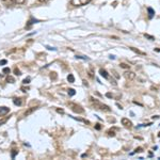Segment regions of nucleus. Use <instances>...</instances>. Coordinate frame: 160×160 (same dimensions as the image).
<instances>
[{
  "instance_id": "1",
  "label": "nucleus",
  "mask_w": 160,
  "mask_h": 160,
  "mask_svg": "<svg viewBox=\"0 0 160 160\" xmlns=\"http://www.w3.org/2000/svg\"><path fill=\"white\" fill-rule=\"evenodd\" d=\"M90 102H91L92 107L94 108V109H96V110H102V111H104V112H110V111H111L109 106L102 104V102H100L99 100H97L95 98H92V97L90 98Z\"/></svg>"
},
{
  "instance_id": "2",
  "label": "nucleus",
  "mask_w": 160,
  "mask_h": 160,
  "mask_svg": "<svg viewBox=\"0 0 160 160\" xmlns=\"http://www.w3.org/2000/svg\"><path fill=\"white\" fill-rule=\"evenodd\" d=\"M91 0H72L71 3L74 7H81V6H86Z\"/></svg>"
},
{
  "instance_id": "3",
  "label": "nucleus",
  "mask_w": 160,
  "mask_h": 160,
  "mask_svg": "<svg viewBox=\"0 0 160 160\" xmlns=\"http://www.w3.org/2000/svg\"><path fill=\"white\" fill-rule=\"evenodd\" d=\"M68 106H69V107H71V109L73 110L75 113H82V112H83V108L80 107L79 105H77V104H73V102H69Z\"/></svg>"
},
{
  "instance_id": "4",
  "label": "nucleus",
  "mask_w": 160,
  "mask_h": 160,
  "mask_svg": "<svg viewBox=\"0 0 160 160\" xmlns=\"http://www.w3.org/2000/svg\"><path fill=\"white\" fill-rule=\"evenodd\" d=\"M124 77H125L126 79H128V80H133L136 78V74L133 73V72L126 71L125 73H124Z\"/></svg>"
},
{
  "instance_id": "5",
  "label": "nucleus",
  "mask_w": 160,
  "mask_h": 160,
  "mask_svg": "<svg viewBox=\"0 0 160 160\" xmlns=\"http://www.w3.org/2000/svg\"><path fill=\"white\" fill-rule=\"evenodd\" d=\"M122 125H124L125 126L126 128H131L132 127V123H131V121L130 120H128V118H122Z\"/></svg>"
},
{
  "instance_id": "6",
  "label": "nucleus",
  "mask_w": 160,
  "mask_h": 160,
  "mask_svg": "<svg viewBox=\"0 0 160 160\" xmlns=\"http://www.w3.org/2000/svg\"><path fill=\"white\" fill-rule=\"evenodd\" d=\"M10 112V109L9 107H0V117H3V115H6L7 113Z\"/></svg>"
},
{
  "instance_id": "7",
  "label": "nucleus",
  "mask_w": 160,
  "mask_h": 160,
  "mask_svg": "<svg viewBox=\"0 0 160 160\" xmlns=\"http://www.w3.org/2000/svg\"><path fill=\"white\" fill-rule=\"evenodd\" d=\"M99 74H100V76H102L105 79H110V76H109V74H108V72L105 71L104 68L99 69Z\"/></svg>"
},
{
  "instance_id": "8",
  "label": "nucleus",
  "mask_w": 160,
  "mask_h": 160,
  "mask_svg": "<svg viewBox=\"0 0 160 160\" xmlns=\"http://www.w3.org/2000/svg\"><path fill=\"white\" fill-rule=\"evenodd\" d=\"M148 18L152 19L154 17V15H155L154 9H152V8H148Z\"/></svg>"
},
{
  "instance_id": "9",
  "label": "nucleus",
  "mask_w": 160,
  "mask_h": 160,
  "mask_svg": "<svg viewBox=\"0 0 160 160\" xmlns=\"http://www.w3.org/2000/svg\"><path fill=\"white\" fill-rule=\"evenodd\" d=\"M37 109H38V107H32V108H30L29 110H27V111H26L24 115H25V117H28V115H29V114H31V113H32L33 111H35V110H37Z\"/></svg>"
},
{
  "instance_id": "10",
  "label": "nucleus",
  "mask_w": 160,
  "mask_h": 160,
  "mask_svg": "<svg viewBox=\"0 0 160 160\" xmlns=\"http://www.w3.org/2000/svg\"><path fill=\"white\" fill-rule=\"evenodd\" d=\"M13 102H14V105H16V106H22V98H14L13 99Z\"/></svg>"
},
{
  "instance_id": "11",
  "label": "nucleus",
  "mask_w": 160,
  "mask_h": 160,
  "mask_svg": "<svg viewBox=\"0 0 160 160\" xmlns=\"http://www.w3.org/2000/svg\"><path fill=\"white\" fill-rule=\"evenodd\" d=\"M130 49L133 51V52H136V53H138V55H145V52H143V51H141V50H139L138 48H135V47H130Z\"/></svg>"
},
{
  "instance_id": "12",
  "label": "nucleus",
  "mask_w": 160,
  "mask_h": 160,
  "mask_svg": "<svg viewBox=\"0 0 160 160\" xmlns=\"http://www.w3.org/2000/svg\"><path fill=\"white\" fill-rule=\"evenodd\" d=\"M68 82H71V83H74L75 82V77H74V75H72V74H69L68 76Z\"/></svg>"
},
{
  "instance_id": "13",
  "label": "nucleus",
  "mask_w": 160,
  "mask_h": 160,
  "mask_svg": "<svg viewBox=\"0 0 160 160\" xmlns=\"http://www.w3.org/2000/svg\"><path fill=\"white\" fill-rule=\"evenodd\" d=\"M6 81L8 82V83H14V82H15V79L13 78V77H11V76H8V77H7V79H6Z\"/></svg>"
},
{
  "instance_id": "14",
  "label": "nucleus",
  "mask_w": 160,
  "mask_h": 160,
  "mask_svg": "<svg viewBox=\"0 0 160 160\" xmlns=\"http://www.w3.org/2000/svg\"><path fill=\"white\" fill-rule=\"evenodd\" d=\"M107 133H108V136H109V137H114V136H115L114 128H113V129H111V130H108V131H107Z\"/></svg>"
},
{
  "instance_id": "15",
  "label": "nucleus",
  "mask_w": 160,
  "mask_h": 160,
  "mask_svg": "<svg viewBox=\"0 0 160 160\" xmlns=\"http://www.w3.org/2000/svg\"><path fill=\"white\" fill-rule=\"evenodd\" d=\"M68 95H69V96H74V95L76 94V91H75L74 89H68Z\"/></svg>"
},
{
  "instance_id": "16",
  "label": "nucleus",
  "mask_w": 160,
  "mask_h": 160,
  "mask_svg": "<svg viewBox=\"0 0 160 160\" xmlns=\"http://www.w3.org/2000/svg\"><path fill=\"white\" fill-rule=\"evenodd\" d=\"M17 154H18V152H17V149H13L12 153H11V157H12L13 159H14V158H15V156H16Z\"/></svg>"
},
{
  "instance_id": "17",
  "label": "nucleus",
  "mask_w": 160,
  "mask_h": 160,
  "mask_svg": "<svg viewBox=\"0 0 160 160\" xmlns=\"http://www.w3.org/2000/svg\"><path fill=\"white\" fill-rule=\"evenodd\" d=\"M120 66H121L122 68H126V69H129V68H130V66L128 65V64H126V63H121V64H120Z\"/></svg>"
},
{
  "instance_id": "18",
  "label": "nucleus",
  "mask_w": 160,
  "mask_h": 160,
  "mask_svg": "<svg viewBox=\"0 0 160 160\" xmlns=\"http://www.w3.org/2000/svg\"><path fill=\"white\" fill-rule=\"evenodd\" d=\"M76 58L77 59H82V60H90V58H88V57L86 56H76Z\"/></svg>"
},
{
  "instance_id": "19",
  "label": "nucleus",
  "mask_w": 160,
  "mask_h": 160,
  "mask_svg": "<svg viewBox=\"0 0 160 160\" xmlns=\"http://www.w3.org/2000/svg\"><path fill=\"white\" fill-rule=\"evenodd\" d=\"M13 1H14L15 3H17V4H24L26 0H13Z\"/></svg>"
},
{
  "instance_id": "20",
  "label": "nucleus",
  "mask_w": 160,
  "mask_h": 160,
  "mask_svg": "<svg viewBox=\"0 0 160 160\" xmlns=\"http://www.w3.org/2000/svg\"><path fill=\"white\" fill-rule=\"evenodd\" d=\"M14 73L17 75V76H20V75H22V73H20V71L18 69V68H14Z\"/></svg>"
},
{
  "instance_id": "21",
  "label": "nucleus",
  "mask_w": 160,
  "mask_h": 160,
  "mask_svg": "<svg viewBox=\"0 0 160 160\" xmlns=\"http://www.w3.org/2000/svg\"><path fill=\"white\" fill-rule=\"evenodd\" d=\"M142 151H143V148H138L135 152H133V153H131L130 155H133V154H136V153H141Z\"/></svg>"
},
{
  "instance_id": "22",
  "label": "nucleus",
  "mask_w": 160,
  "mask_h": 160,
  "mask_svg": "<svg viewBox=\"0 0 160 160\" xmlns=\"http://www.w3.org/2000/svg\"><path fill=\"white\" fill-rule=\"evenodd\" d=\"M29 82H30V77H27L26 79L22 80V83H24V84H28Z\"/></svg>"
},
{
  "instance_id": "23",
  "label": "nucleus",
  "mask_w": 160,
  "mask_h": 160,
  "mask_svg": "<svg viewBox=\"0 0 160 160\" xmlns=\"http://www.w3.org/2000/svg\"><path fill=\"white\" fill-rule=\"evenodd\" d=\"M144 37H145L146 38H148V40H151V41H154L155 40L154 37H152V35H148V34H144Z\"/></svg>"
},
{
  "instance_id": "24",
  "label": "nucleus",
  "mask_w": 160,
  "mask_h": 160,
  "mask_svg": "<svg viewBox=\"0 0 160 160\" xmlns=\"http://www.w3.org/2000/svg\"><path fill=\"white\" fill-rule=\"evenodd\" d=\"M95 129H96V130H100V129H102V125H99V124H96V125H95Z\"/></svg>"
},
{
  "instance_id": "25",
  "label": "nucleus",
  "mask_w": 160,
  "mask_h": 160,
  "mask_svg": "<svg viewBox=\"0 0 160 160\" xmlns=\"http://www.w3.org/2000/svg\"><path fill=\"white\" fill-rule=\"evenodd\" d=\"M2 73L3 74H9L10 73V68H3V71H2Z\"/></svg>"
},
{
  "instance_id": "26",
  "label": "nucleus",
  "mask_w": 160,
  "mask_h": 160,
  "mask_svg": "<svg viewBox=\"0 0 160 160\" xmlns=\"http://www.w3.org/2000/svg\"><path fill=\"white\" fill-rule=\"evenodd\" d=\"M8 118H3V120H0V126H1L2 124H4V123H6L7 121H8Z\"/></svg>"
},
{
  "instance_id": "27",
  "label": "nucleus",
  "mask_w": 160,
  "mask_h": 160,
  "mask_svg": "<svg viewBox=\"0 0 160 160\" xmlns=\"http://www.w3.org/2000/svg\"><path fill=\"white\" fill-rule=\"evenodd\" d=\"M57 112H59V113H61V114H63L64 110L63 109H60V108H57Z\"/></svg>"
},
{
  "instance_id": "28",
  "label": "nucleus",
  "mask_w": 160,
  "mask_h": 160,
  "mask_svg": "<svg viewBox=\"0 0 160 160\" xmlns=\"http://www.w3.org/2000/svg\"><path fill=\"white\" fill-rule=\"evenodd\" d=\"M7 60H4V59H3V60H0V65H4V64H7Z\"/></svg>"
},
{
  "instance_id": "29",
  "label": "nucleus",
  "mask_w": 160,
  "mask_h": 160,
  "mask_svg": "<svg viewBox=\"0 0 160 160\" xmlns=\"http://www.w3.org/2000/svg\"><path fill=\"white\" fill-rule=\"evenodd\" d=\"M106 96H107L108 98H112V97H113V95L111 94V93H107V94H106Z\"/></svg>"
},
{
  "instance_id": "30",
  "label": "nucleus",
  "mask_w": 160,
  "mask_h": 160,
  "mask_svg": "<svg viewBox=\"0 0 160 160\" xmlns=\"http://www.w3.org/2000/svg\"><path fill=\"white\" fill-rule=\"evenodd\" d=\"M22 92H27V91H29V88H24V87H22Z\"/></svg>"
},
{
  "instance_id": "31",
  "label": "nucleus",
  "mask_w": 160,
  "mask_h": 160,
  "mask_svg": "<svg viewBox=\"0 0 160 160\" xmlns=\"http://www.w3.org/2000/svg\"><path fill=\"white\" fill-rule=\"evenodd\" d=\"M50 76H51V79H55L56 78V73H51Z\"/></svg>"
},
{
  "instance_id": "32",
  "label": "nucleus",
  "mask_w": 160,
  "mask_h": 160,
  "mask_svg": "<svg viewBox=\"0 0 160 160\" xmlns=\"http://www.w3.org/2000/svg\"><path fill=\"white\" fill-rule=\"evenodd\" d=\"M47 48L49 50H53V51H56V48H53V47H49V46H47Z\"/></svg>"
},
{
  "instance_id": "33",
  "label": "nucleus",
  "mask_w": 160,
  "mask_h": 160,
  "mask_svg": "<svg viewBox=\"0 0 160 160\" xmlns=\"http://www.w3.org/2000/svg\"><path fill=\"white\" fill-rule=\"evenodd\" d=\"M2 2H3V3H8V2L10 1V0H1Z\"/></svg>"
},
{
  "instance_id": "34",
  "label": "nucleus",
  "mask_w": 160,
  "mask_h": 160,
  "mask_svg": "<svg viewBox=\"0 0 160 160\" xmlns=\"http://www.w3.org/2000/svg\"><path fill=\"white\" fill-rule=\"evenodd\" d=\"M83 83L86 84V87H89V83H88V82L86 81V80H83Z\"/></svg>"
},
{
  "instance_id": "35",
  "label": "nucleus",
  "mask_w": 160,
  "mask_h": 160,
  "mask_svg": "<svg viewBox=\"0 0 160 160\" xmlns=\"http://www.w3.org/2000/svg\"><path fill=\"white\" fill-rule=\"evenodd\" d=\"M38 2H46L47 0H38Z\"/></svg>"
},
{
  "instance_id": "36",
  "label": "nucleus",
  "mask_w": 160,
  "mask_h": 160,
  "mask_svg": "<svg viewBox=\"0 0 160 160\" xmlns=\"http://www.w3.org/2000/svg\"><path fill=\"white\" fill-rule=\"evenodd\" d=\"M148 156H149V157H153V156H154V154H153V153H149V154H148Z\"/></svg>"
},
{
  "instance_id": "37",
  "label": "nucleus",
  "mask_w": 160,
  "mask_h": 160,
  "mask_svg": "<svg viewBox=\"0 0 160 160\" xmlns=\"http://www.w3.org/2000/svg\"><path fill=\"white\" fill-rule=\"evenodd\" d=\"M109 57H110V59H112V60H113V59H114V56H112V55H110Z\"/></svg>"
}]
</instances>
